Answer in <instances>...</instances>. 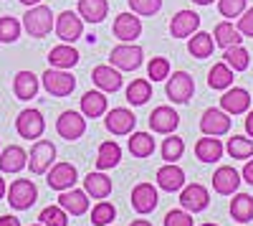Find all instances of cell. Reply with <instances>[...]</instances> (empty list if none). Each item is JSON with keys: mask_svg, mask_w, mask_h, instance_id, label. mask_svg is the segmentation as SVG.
Wrapping results in <instances>:
<instances>
[{"mask_svg": "<svg viewBox=\"0 0 253 226\" xmlns=\"http://www.w3.org/2000/svg\"><path fill=\"white\" fill-rule=\"evenodd\" d=\"M56 26L53 20V10L43 3H38L33 8H28V13L23 15V28L31 38H46Z\"/></svg>", "mask_w": 253, "mask_h": 226, "instance_id": "obj_1", "label": "cell"}, {"mask_svg": "<svg viewBox=\"0 0 253 226\" xmlns=\"http://www.w3.org/2000/svg\"><path fill=\"white\" fill-rule=\"evenodd\" d=\"M144 61V51L137 44H122L114 46L109 54V64L119 71H137Z\"/></svg>", "mask_w": 253, "mask_h": 226, "instance_id": "obj_2", "label": "cell"}, {"mask_svg": "<svg viewBox=\"0 0 253 226\" xmlns=\"http://www.w3.org/2000/svg\"><path fill=\"white\" fill-rule=\"evenodd\" d=\"M41 84L51 97H69L76 89V79L69 74V69H48L41 76Z\"/></svg>", "mask_w": 253, "mask_h": 226, "instance_id": "obj_3", "label": "cell"}, {"mask_svg": "<svg viewBox=\"0 0 253 226\" xmlns=\"http://www.w3.org/2000/svg\"><path fill=\"white\" fill-rule=\"evenodd\" d=\"M53 160H56V145L51 140H41L38 137L33 142L31 153H28V168H31V173H36V175L48 173V168L53 166Z\"/></svg>", "mask_w": 253, "mask_h": 226, "instance_id": "obj_4", "label": "cell"}, {"mask_svg": "<svg viewBox=\"0 0 253 226\" xmlns=\"http://www.w3.org/2000/svg\"><path fill=\"white\" fill-rule=\"evenodd\" d=\"M165 92H167V99L170 102H175V105H185V102H190L193 94H195V81H193V76H190L187 71H175V74L167 76Z\"/></svg>", "mask_w": 253, "mask_h": 226, "instance_id": "obj_5", "label": "cell"}, {"mask_svg": "<svg viewBox=\"0 0 253 226\" xmlns=\"http://www.w3.org/2000/svg\"><path fill=\"white\" fill-rule=\"evenodd\" d=\"M38 198V188H36V183L33 180H13L10 186H8V203L15 209V211H26L31 209L33 203Z\"/></svg>", "mask_w": 253, "mask_h": 226, "instance_id": "obj_6", "label": "cell"}, {"mask_svg": "<svg viewBox=\"0 0 253 226\" xmlns=\"http://www.w3.org/2000/svg\"><path fill=\"white\" fill-rule=\"evenodd\" d=\"M56 132L63 137V140H79L84 137V132H86V119H84L81 112H74V110H66V112H61L58 119H56Z\"/></svg>", "mask_w": 253, "mask_h": 226, "instance_id": "obj_7", "label": "cell"}, {"mask_svg": "<svg viewBox=\"0 0 253 226\" xmlns=\"http://www.w3.org/2000/svg\"><path fill=\"white\" fill-rule=\"evenodd\" d=\"M15 130L23 140H38L46 130V119L38 110H23L15 119Z\"/></svg>", "mask_w": 253, "mask_h": 226, "instance_id": "obj_8", "label": "cell"}, {"mask_svg": "<svg viewBox=\"0 0 253 226\" xmlns=\"http://www.w3.org/2000/svg\"><path fill=\"white\" fill-rule=\"evenodd\" d=\"M53 28H56V36L63 41V44H74V41H79L81 33H84V20L74 10H63L56 18V26Z\"/></svg>", "mask_w": 253, "mask_h": 226, "instance_id": "obj_9", "label": "cell"}, {"mask_svg": "<svg viewBox=\"0 0 253 226\" xmlns=\"http://www.w3.org/2000/svg\"><path fill=\"white\" fill-rule=\"evenodd\" d=\"M210 203V193L205 186H200V183H190V186H182L180 188V206L190 214H200L208 209Z\"/></svg>", "mask_w": 253, "mask_h": 226, "instance_id": "obj_10", "label": "cell"}, {"mask_svg": "<svg viewBox=\"0 0 253 226\" xmlns=\"http://www.w3.org/2000/svg\"><path fill=\"white\" fill-rule=\"evenodd\" d=\"M76 178H79V170H76V166H71V163H53V166L48 168V173H46L48 186L58 193L74 188Z\"/></svg>", "mask_w": 253, "mask_h": 226, "instance_id": "obj_11", "label": "cell"}, {"mask_svg": "<svg viewBox=\"0 0 253 226\" xmlns=\"http://www.w3.org/2000/svg\"><path fill=\"white\" fill-rule=\"evenodd\" d=\"M112 33L122 44H134V38H139V33H142V20L137 18V13H119L114 18Z\"/></svg>", "mask_w": 253, "mask_h": 226, "instance_id": "obj_12", "label": "cell"}, {"mask_svg": "<svg viewBox=\"0 0 253 226\" xmlns=\"http://www.w3.org/2000/svg\"><path fill=\"white\" fill-rule=\"evenodd\" d=\"M200 130H203V135H213V137L225 135L230 130V114L223 110H215V107L205 110L200 117Z\"/></svg>", "mask_w": 253, "mask_h": 226, "instance_id": "obj_13", "label": "cell"}, {"mask_svg": "<svg viewBox=\"0 0 253 226\" xmlns=\"http://www.w3.org/2000/svg\"><path fill=\"white\" fill-rule=\"evenodd\" d=\"M160 203V196H157V188L152 186V183H139V186H134L132 191V209L142 216L152 214L157 209Z\"/></svg>", "mask_w": 253, "mask_h": 226, "instance_id": "obj_14", "label": "cell"}, {"mask_svg": "<svg viewBox=\"0 0 253 226\" xmlns=\"http://www.w3.org/2000/svg\"><path fill=\"white\" fill-rule=\"evenodd\" d=\"M91 79H94L96 89H101L104 94L119 92V89H122V84H124V79H122L119 69H114L112 64H101V66H94V71H91Z\"/></svg>", "mask_w": 253, "mask_h": 226, "instance_id": "obj_15", "label": "cell"}, {"mask_svg": "<svg viewBox=\"0 0 253 226\" xmlns=\"http://www.w3.org/2000/svg\"><path fill=\"white\" fill-rule=\"evenodd\" d=\"M241 183H243V178L233 166H220L213 175V188L218 196H233Z\"/></svg>", "mask_w": 253, "mask_h": 226, "instance_id": "obj_16", "label": "cell"}, {"mask_svg": "<svg viewBox=\"0 0 253 226\" xmlns=\"http://www.w3.org/2000/svg\"><path fill=\"white\" fill-rule=\"evenodd\" d=\"M198 28H200V15L195 10H177L170 20L172 38H190Z\"/></svg>", "mask_w": 253, "mask_h": 226, "instance_id": "obj_17", "label": "cell"}, {"mask_svg": "<svg viewBox=\"0 0 253 226\" xmlns=\"http://www.w3.org/2000/svg\"><path fill=\"white\" fill-rule=\"evenodd\" d=\"M248 107H251V94H248V89L228 87L225 94L220 97V110L228 112V114H243V112H248Z\"/></svg>", "mask_w": 253, "mask_h": 226, "instance_id": "obj_18", "label": "cell"}, {"mask_svg": "<svg viewBox=\"0 0 253 226\" xmlns=\"http://www.w3.org/2000/svg\"><path fill=\"white\" fill-rule=\"evenodd\" d=\"M177 125H180V114H177L172 107H167V105L157 107V110L150 114V127H152V132L170 135V132L177 130Z\"/></svg>", "mask_w": 253, "mask_h": 226, "instance_id": "obj_19", "label": "cell"}, {"mask_svg": "<svg viewBox=\"0 0 253 226\" xmlns=\"http://www.w3.org/2000/svg\"><path fill=\"white\" fill-rule=\"evenodd\" d=\"M104 125H107V130L112 135H129L137 125V119L129 110L124 107H114L112 112H107V119H104Z\"/></svg>", "mask_w": 253, "mask_h": 226, "instance_id": "obj_20", "label": "cell"}, {"mask_svg": "<svg viewBox=\"0 0 253 226\" xmlns=\"http://www.w3.org/2000/svg\"><path fill=\"white\" fill-rule=\"evenodd\" d=\"M58 206L66 211L69 216H81V214L89 211V193H86V191H76V188L61 191Z\"/></svg>", "mask_w": 253, "mask_h": 226, "instance_id": "obj_21", "label": "cell"}, {"mask_svg": "<svg viewBox=\"0 0 253 226\" xmlns=\"http://www.w3.org/2000/svg\"><path fill=\"white\" fill-rule=\"evenodd\" d=\"M185 186V170L177 168L175 163H167L157 170V188L167 191V193H175Z\"/></svg>", "mask_w": 253, "mask_h": 226, "instance_id": "obj_22", "label": "cell"}, {"mask_svg": "<svg viewBox=\"0 0 253 226\" xmlns=\"http://www.w3.org/2000/svg\"><path fill=\"white\" fill-rule=\"evenodd\" d=\"M28 166V153L20 145H8L0 150V170L3 173H20Z\"/></svg>", "mask_w": 253, "mask_h": 226, "instance_id": "obj_23", "label": "cell"}, {"mask_svg": "<svg viewBox=\"0 0 253 226\" xmlns=\"http://www.w3.org/2000/svg\"><path fill=\"white\" fill-rule=\"evenodd\" d=\"M223 153H225L223 142L218 137H213V135H205V137H200L195 142V155H198L200 163H215V160L223 158Z\"/></svg>", "mask_w": 253, "mask_h": 226, "instance_id": "obj_24", "label": "cell"}, {"mask_svg": "<svg viewBox=\"0 0 253 226\" xmlns=\"http://www.w3.org/2000/svg\"><path fill=\"white\" fill-rule=\"evenodd\" d=\"M81 114L84 117H101V114H107V94H104L101 89H91L81 97Z\"/></svg>", "mask_w": 253, "mask_h": 226, "instance_id": "obj_25", "label": "cell"}, {"mask_svg": "<svg viewBox=\"0 0 253 226\" xmlns=\"http://www.w3.org/2000/svg\"><path fill=\"white\" fill-rule=\"evenodd\" d=\"M48 64L53 69H74L79 64V51L71 44H61L48 51Z\"/></svg>", "mask_w": 253, "mask_h": 226, "instance_id": "obj_26", "label": "cell"}, {"mask_svg": "<svg viewBox=\"0 0 253 226\" xmlns=\"http://www.w3.org/2000/svg\"><path fill=\"white\" fill-rule=\"evenodd\" d=\"M38 87H41V81H38V76L33 71H18L15 79H13V92H15L18 99H23V102L33 99L38 94Z\"/></svg>", "mask_w": 253, "mask_h": 226, "instance_id": "obj_27", "label": "cell"}, {"mask_svg": "<svg viewBox=\"0 0 253 226\" xmlns=\"http://www.w3.org/2000/svg\"><path fill=\"white\" fill-rule=\"evenodd\" d=\"M213 41H215V46H220V49L241 46V41H243V33L238 31V26H236V23H230V20H220V23L215 26Z\"/></svg>", "mask_w": 253, "mask_h": 226, "instance_id": "obj_28", "label": "cell"}, {"mask_svg": "<svg viewBox=\"0 0 253 226\" xmlns=\"http://www.w3.org/2000/svg\"><path fill=\"white\" fill-rule=\"evenodd\" d=\"M81 20L86 23H101L104 18L109 15V3L107 0H79V10Z\"/></svg>", "mask_w": 253, "mask_h": 226, "instance_id": "obj_29", "label": "cell"}, {"mask_svg": "<svg viewBox=\"0 0 253 226\" xmlns=\"http://www.w3.org/2000/svg\"><path fill=\"white\" fill-rule=\"evenodd\" d=\"M215 51V41L210 33H203V31H195L193 36L187 38V54L193 58H208L210 54Z\"/></svg>", "mask_w": 253, "mask_h": 226, "instance_id": "obj_30", "label": "cell"}, {"mask_svg": "<svg viewBox=\"0 0 253 226\" xmlns=\"http://www.w3.org/2000/svg\"><path fill=\"white\" fill-rule=\"evenodd\" d=\"M112 180L104 175V173H89L86 178H84V191L89 193V198H96V201H101V198H107L109 193H112Z\"/></svg>", "mask_w": 253, "mask_h": 226, "instance_id": "obj_31", "label": "cell"}, {"mask_svg": "<svg viewBox=\"0 0 253 226\" xmlns=\"http://www.w3.org/2000/svg\"><path fill=\"white\" fill-rule=\"evenodd\" d=\"M122 163V148L117 145L114 140H107L99 145V155H96V168L99 170H109V168H117Z\"/></svg>", "mask_w": 253, "mask_h": 226, "instance_id": "obj_32", "label": "cell"}, {"mask_svg": "<svg viewBox=\"0 0 253 226\" xmlns=\"http://www.w3.org/2000/svg\"><path fill=\"white\" fill-rule=\"evenodd\" d=\"M152 99V81L150 79H134L129 87H126V102L134 107L147 105Z\"/></svg>", "mask_w": 253, "mask_h": 226, "instance_id": "obj_33", "label": "cell"}, {"mask_svg": "<svg viewBox=\"0 0 253 226\" xmlns=\"http://www.w3.org/2000/svg\"><path fill=\"white\" fill-rule=\"evenodd\" d=\"M230 216H233L236 221H241V224H248L253 219V196L236 191L233 201H230Z\"/></svg>", "mask_w": 253, "mask_h": 226, "instance_id": "obj_34", "label": "cell"}, {"mask_svg": "<svg viewBox=\"0 0 253 226\" xmlns=\"http://www.w3.org/2000/svg\"><path fill=\"white\" fill-rule=\"evenodd\" d=\"M129 153L134 158H150L155 153V137L150 132H129Z\"/></svg>", "mask_w": 253, "mask_h": 226, "instance_id": "obj_35", "label": "cell"}, {"mask_svg": "<svg viewBox=\"0 0 253 226\" xmlns=\"http://www.w3.org/2000/svg\"><path fill=\"white\" fill-rule=\"evenodd\" d=\"M230 84H233V69L225 61H220V64H215L208 71V87L210 89H228Z\"/></svg>", "mask_w": 253, "mask_h": 226, "instance_id": "obj_36", "label": "cell"}, {"mask_svg": "<svg viewBox=\"0 0 253 226\" xmlns=\"http://www.w3.org/2000/svg\"><path fill=\"white\" fill-rule=\"evenodd\" d=\"M225 153L233 160H248V158H253V140H248L243 135H233L225 145Z\"/></svg>", "mask_w": 253, "mask_h": 226, "instance_id": "obj_37", "label": "cell"}, {"mask_svg": "<svg viewBox=\"0 0 253 226\" xmlns=\"http://www.w3.org/2000/svg\"><path fill=\"white\" fill-rule=\"evenodd\" d=\"M160 153H162V160H167V163L180 160V158H182V153H185V140L170 132V135H167V137L162 140Z\"/></svg>", "mask_w": 253, "mask_h": 226, "instance_id": "obj_38", "label": "cell"}, {"mask_svg": "<svg viewBox=\"0 0 253 226\" xmlns=\"http://www.w3.org/2000/svg\"><path fill=\"white\" fill-rule=\"evenodd\" d=\"M223 61H225V64L233 69V71H246L248 64H251V54H248L243 46H230V49H225Z\"/></svg>", "mask_w": 253, "mask_h": 226, "instance_id": "obj_39", "label": "cell"}, {"mask_svg": "<svg viewBox=\"0 0 253 226\" xmlns=\"http://www.w3.org/2000/svg\"><path fill=\"white\" fill-rule=\"evenodd\" d=\"M20 31H23V26H20L18 18H13V15L0 18V44H15L20 38Z\"/></svg>", "mask_w": 253, "mask_h": 226, "instance_id": "obj_40", "label": "cell"}, {"mask_svg": "<svg viewBox=\"0 0 253 226\" xmlns=\"http://www.w3.org/2000/svg\"><path fill=\"white\" fill-rule=\"evenodd\" d=\"M117 219V209H114V203H109V201H99L96 206L91 209V224L94 226H109L112 221Z\"/></svg>", "mask_w": 253, "mask_h": 226, "instance_id": "obj_41", "label": "cell"}, {"mask_svg": "<svg viewBox=\"0 0 253 226\" xmlns=\"http://www.w3.org/2000/svg\"><path fill=\"white\" fill-rule=\"evenodd\" d=\"M38 221L43 226H69V214L61 206H46L38 214Z\"/></svg>", "mask_w": 253, "mask_h": 226, "instance_id": "obj_42", "label": "cell"}, {"mask_svg": "<svg viewBox=\"0 0 253 226\" xmlns=\"http://www.w3.org/2000/svg\"><path fill=\"white\" fill-rule=\"evenodd\" d=\"M147 76H150L152 81H165L167 76H170V61H167L165 56H155L150 64H147Z\"/></svg>", "mask_w": 253, "mask_h": 226, "instance_id": "obj_43", "label": "cell"}, {"mask_svg": "<svg viewBox=\"0 0 253 226\" xmlns=\"http://www.w3.org/2000/svg\"><path fill=\"white\" fill-rule=\"evenodd\" d=\"M137 15H155L162 8V0H126Z\"/></svg>", "mask_w": 253, "mask_h": 226, "instance_id": "obj_44", "label": "cell"}, {"mask_svg": "<svg viewBox=\"0 0 253 226\" xmlns=\"http://www.w3.org/2000/svg\"><path fill=\"white\" fill-rule=\"evenodd\" d=\"M218 10L223 18H238L246 10V0H218Z\"/></svg>", "mask_w": 253, "mask_h": 226, "instance_id": "obj_45", "label": "cell"}, {"mask_svg": "<svg viewBox=\"0 0 253 226\" xmlns=\"http://www.w3.org/2000/svg\"><path fill=\"white\" fill-rule=\"evenodd\" d=\"M165 226H193V216H190V211H170L165 216Z\"/></svg>", "mask_w": 253, "mask_h": 226, "instance_id": "obj_46", "label": "cell"}, {"mask_svg": "<svg viewBox=\"0 0 253 226\" xmlns=\"http://www.w3.org/2000/svg\"><path fill=\"white\" fill-rule=\"evenodd\" d=\"M238 31L248 38H253V8H246L241 15H238Z\"/></svg>", "mask_w": 253, "mask_h": 226, "instance_id": "obj_47", "label": "cell"}, {"mask_svg": "<svg viewBox=\"0 0 253 226\" xmlns=\"http://www.w3.org/2000/svg\"><path fill=\"white\" fill-rule=\"evenodd\" d=\"M241 178H243L246 183H251V186H253V160H248V163H246V168H243Z\"/></svg>", "mask_w": 253, "mask_h": 226, "instance_id": "obj_48", "label": "cell"}, {"mask_svg": "<svg viewBox=\"0 0 253 226\" xmlns=\"http://www.w3.org/2000/svg\"><path fill=\"white\" fill-rule=\"evenodd\" d=\"M0 226H20L15 216H0Z\"/></svg>", "mask_w": 253, "mask_h": 226, "instance_id": "obj_49", "label": "cell"}, {"mask_svg": "<svg viewBox=\"0 0 253 226\" xmlns=\"http://www.w3.org/2000/svg\"><path fill=\"white\" fill-rule=\"evenodd\" d=\"M246 132L253 137V110L248 112V117H246Z\"/></svg>", "mask_w": 253, "mask_h": 226, "instance_id": "obj_50", "label": "cell"}, {"mask_svg": "<svg viewBox=\"0 0 253 226\" xmlns=\"http://www.w3.org/2000/svg\"><path fill=\"white\" fill-rule=\"evenodd\" d=\"M129 226H152L150 221H144V219H137V221H132Z\"/></svg>", "mask_w": 253, "mask_h": 226, "instance_id": "obj_51", "label": "cell"}, {"mask_svg": "<svg viewBox=\"0 0 253 226\" xmlns=\"http://www.w3.org/2000/svg\"><path fill=\"white\" fill-rule=\"evenodd\" d=\"M8 193V188H5V180L3 178H0V201H3V196Z\"/></svg>", "mask_w": 253, "mask_h": 226, "instance_id": "obj_52", "label": "cell"}, {"mask_svg": "<svg viewBox=\"0 0 253 226\" xmlns=\"http://www.w3.org/2000/svg\"><path fill=\"white\" fill-rule=\"evenodd\" d=\"M20 3L28 5V8H33V5H38V3H41V0H20Z\"/></svg>", "mask_w": 253, "mask_h": 226, "instance_id": "obj_53", "label": "cell"}, {"mask_svg": "<svg viewBox=\"0 0 253 226\" xmlns=\"http://www.w3.org/2000/svg\"><path fill=\"white\" fill-rule=\"evenodd\" d=\"M193 3H198V5H210V3H215V0H193Z\"/></svg>", "mask_w": 253, "mask_h": 226, "instance_id": "obj_54", "label": "cell"}, {"mask_svg": "<svg viewBox=\"0 0 253 226\" xmlns=\"http://www.w3.org/2000/svg\"><path fill=\"white\" fill-rule=\"evenodd\" d=\"M200 226H218V224H200Z\"/></svg>", "mask_w": 253, "mask_h": 226, "instance_id": "obj_55", "label": "cell"}, {"mask_svg": "<svg viewBox=\"0 0 253 226\" xmlns=\"http://www.w3.org/2000/svg\"><path fill=\"white\" fill-rule=\"evenodd\" d=\"M33 226H43V224H33Z\"/></svg>", "mask_w": 253, "mask_h": 226, "instance_id": "obj_56", "label": "cell"}, {"mask_svg": "<svg viewBox=\"0 0 253 226\" xmlns=\"http://www.w3.org/2000/svg\"><path fill=\"white\" fill-rule=\"evenodd\" d=\"M109 226H112V224H109Z\"/></svg>", "mask_w": 253, "mask_h": 226, "instance_id": "obj_57", "label": "cell"}]
</instances>
